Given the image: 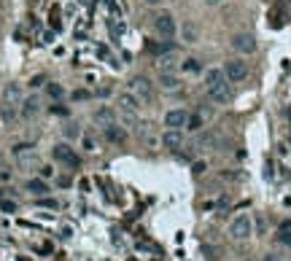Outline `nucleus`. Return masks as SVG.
Listing matches in <instances>:
<instances>
[{
    "label": "nucleus",
    "mask_w": 291,
    "mask_h": 261,
    "mask_svg": "<svg viewBox=\"0 0 291 261\" xmlns=\"http://www.w3.org/2000/svg\"><path fill=\"white\" fill-rule=\"evenodd\" d=\"M229 234H232V240H240V242H245L253 234V221H251V215H245V213H240L237 218H232V223H229Z\"/></svg>",
    "instance_id": "f257e3e1"
},
{
    "label": "nucleus",
    "mask_w": 291,
    "mask_h": 261,
    "mask_svg": "<svg viewBox=\"0 0 291 261\" xmlns=\"http://www.w3.org/2000/svg\"><path fill=\"white\" fill-rule=\"evenodd\" d=\"M52 157L59 161V164H67V167H78L81 164V159H78V154L73 151L67 143H57V146L52 148Z\"/></svg>",
    "instance_id": "f03ea898"
},
{
    "label": "nucleus",
    "mask_w": 291,
    "mask_h": 261,
    "mask_svg": "<svg viewBox=\"0 0 291 261\" xmlns=\"http://www.w3.org/2000/svg\"><path fill=\"white\" fill-rule=\"evenodd\" d=\"M129 89H132L135 97H138V103H154V86H151V81H148V78H143V76L132 78Z\"/></svg>",
    "instance_id": "7ed1b4c3"
},
{
    "label": "nucleus",
    "mask_w": 291,
    "mask_h": 261,
    "mask_svg": "<svg viewBox=\"0 0 291 261\" xmlns=\"http://www.w3.org/2000/svg\"><path fill=\"white\" fill-rule=\"evenodd\" d=\"M224 73H227L229 84H240V81L248 78V62H243V59H229L227 65H224Z\"/></svg>",
    "instance_id": "20e7f679"
},
{
    "label": "nucleus",
    "mask_w": 291,
    "mask_h": 261,
    "mask_svg": "<svg viewBox=\"0 0 291 261\" xmlns=\"http://www.w3.org/2000/svg\"><path fill=\"white\" fill-rule=\"evenodd\" d=\"M208 97L216 105H229L232 103V84H229V81H221V84L208 86Z\"/></svg>",
    "instance_id": "39448f33"
},
{
    "label": "nucleus",
    "mask_w": 291,
    "mask_h": 261,
    "mask_svg": "<svg viewBox=\"0 0 291 261\" xmlns=\"http://www.w3.org/2000/svg\"><path fill=\"white\" fill-rule=\"evenodd\" d=\"M154 27H157V33L162 35L165 41H170L173 35H175L178 24L173 19V14H157V19H154Z\"/></svg>",
    "instance_id": "423d86ee"
},
{
    "label": "nucleus",
    "mask_w": 291,
    "mask_h": 261,
    "mask_svg": "<svg viewBox=\"0 0 291 261\" xmlns=\"http://www.w3.org/2000/svg\"><path fill=\"white\" fill-rule=\"evenodd\" d=\"M232 49L237 54H253L256 52V38L251 33H237V35H232Z\"/></svg>",
    "instance_id": "0eeeda50"
},
{
    "label": "nucleus",
    "mask_w": 291,
    "mask_h": 261,
    "mask_svg": "<svg viewBox=\"0 0 291 261\" xmlns=\"http://www.w3.org/2000/svg\"><path fill=\"white\" fill-rule=\"evenodd\" d=\"M186 121H189V113H186V110H181V108L167 110V113H165V127L167 129H183V127H186Z\"/></svg>",
    "instance_id": "6e6552de"
},
{
    "label": "nucleus",
    "mask_w": 291,
    "mask_h": 261,
    "mask_svg": "<svg viewBox=\"0 0 291 261\" xmlns=\"http://www.w3.org/2000/svg\"><path fill=\"white\" fill-rule=\"evenodd\" d=\"M3 100L5 105H19L22 103V86L19 84H5V89H3Z\"/></svg>",
    "instance_id": "1a4fd4ad"
},
{
    "label": "nucleus",
    "mask_w": 291,
    "mask_h": 261,
    "mask_svg": "<svg viewBox=\"0 0 291 261\" xmlns=\"http://www.w3.org/2000/svg\"><path fill=\"white\" fill-rule=\"evenodd\" d=\"M162 143H165V148H170V151H178V148L183 146V135H181V129H167L165 138H162Z\"/></svg>",
    "instance_id": "9d476101"
},
{
    "label": "nucleus",
    "mask_w": 291,
    "mask_h": 261,
    "mask_svg": "<svg viewBox=\"0 0 291 261\" xmlns=\"http://www.w3.org/2000/svg\"><path fill=\"white\" fill-rule=\"evenodd\" d=\"M14 157L27 164V161L35 159V146L33 143H19V146H14Z\"/></svg>",
    "instance_id": "9b49d317"
},
{
    "label": "nucleus",
    "mask_w": 291,
    "mask_h": 261,
    "mask_svg": "<svg viewBox=\"0 0 291 261\" xmlns=\"http://www.w3.org/2000/svg\"><path fill=\"white\" fill-rule=\"evenodd\" d=\"M173 43L170 41H162V43H157V41H146V52L148 54H154V57H162V54H167V52H173Z\"/></svg>",
    "instance_id": "f8f14e48"
},
{
    "label": "nucleus",
    "mask_w": 291,
    "mask_h": 261,
    "mask_svg": "<svg viewBox=\"0 0 291 261\" xmlns=\"http://www.w3.org/2000/svg\"><path fill=\"white\" fill-rule=\"evenodd\" d=\"M38 110H41V100H38V97H27V100H22V116H24V119H33Z\"/></svg>",
    "instance_id": "ddd939ff"
},
{
    "label": "nucleus",
    "mask_w": 291,
    "mask_h": 261,
    "mask_svg": "<svg viewBox=\"0 0 291 261\" xmlns=\"http://www.w3.org/2000/svg\"><path fill=\"white\" fill-rule=\"evenodd\" d=\"M119 105H121V110H124V113H129V116H135V113H138V108H140V105H138V97H135V95H121V97H119Z\"/></svg>",
    "instance_id": "4468645a"
},
{
    "label": "nucleus",
    "mask_w": 291,
    "mask_h": 261,
    "mask_svg": "<svg viewBox=\"0 0 291 261\" xmlns=\"http://www.w3.org/2000/svg\"><path fill=\"white\" fill-rule=\"evenodd\" d=\"M105 140H111V143H121V140H124V127L108 124V127H105Z\"/></svg>",
    "instance_id": "2eb2a0df"
},
{
    "label": "nucleus",
    "mask_w": 291,
    "mask_h": 261,
    "mask_svg": "<svg viewBox=\"0 0 291 261\" xmlns=\"http://www.w3.org/2000/svg\"><path fill=\"white\" fill-rule=\"evenodd\" d=\"M27 191H30V194H35V197H43L49 191V186H46L43 178H33V181H27Z\"/></svg>",
    "instance_id": "dca6fc26"
},
{
    "label": "nucleus",
    "mask_w": 291,
    "mask_h": 261,
    "mask_svg": "<svg viewBox=\"0 0 291 261\" xmlns=\"http://www.w3.org/2000/svg\"><path fill=\"white\" fill-rule=\"evenodd\" d=\"M159 84H162V89H167V92H175L178 86H181V81L173 76V73H162V76H159Z\"/></svg>",
    "instance_id": "f3484780"
},
{
    "label": "nucleus",
    "mask_w": 291,
    "mask_h": 261,
    "mask_svg": "<svg viewBox=\"0 0 291 261\" xmlns=\"http://www.w3.org/2000/svg\"><path fill=\"white\" fill-rule=\"evenodd\" d=\"M181 35H183V41H186V43H194L197 38H200V30H197V24L186 22V24L181 27Z\"/></svg>",
    "instance_id": "a211bd4d"
},
{
    "label": "nucleus",
    "mask_w": 291,
    "mask_h": 261,
    "mask_svg": "<svg viewBox=\"0 0 291 261\" xmlns=\"http://www.w3.org/2000/svg\"><path fill=\"white\" fill-rule=\"evenodd\" d=\"M175 49H173V52H167V54H162V57H159V67H162V73H167V70H173V67H175Z\"/></svg>",
    "instance_id": "6ab92c4d"
},
{
    "label": "nucleus",
    "mask_w": 291,
    "mask_h": 261,
    "mask_svg": "<svg viewBox=\"0 0 291 261\" xmlns=\"http://www.w3.org/2000/svg\"><path fill=\"white\" fill-rule=\"evenodd\" d=\"M202 127H205V119H202V113H189V121H186V129H189V132H200Z\"/></svg>",
    "instance_id": "aec40b11"
},
{
    "label": "nucleus",
    "mask_w": 291,
    "mask_h": 261,
    "mask_svg": "<svg viewBox=\"0 0 291 261\" xmlns=\"http://www.w3.org/2000/svg\"><path fill=\"white\" fill-rule=\"evenodd\" d=\"M181 70L183 73H202V62L194 59V57H189V59L181 62Z\"/></svg>",
    "instance_id": "412c9836"
},
{
    "label": "nucleus",
    "mask_w": 291,
    "mask_h": 261,
    "mask_svg": "<svg viewBox=\"0 0 291 261\" xmlns=\"http://www.w3.org/2000/svg\"><path fill=\"white\" fill-rule=\"evenodd\" d=\"M275 240L281 242L283 248H291V226H278V234Z\"/></svg>",
    "instance_id": "4be33fe9"
},
{
    "label": "nucleus",
    "mask_w": 291,
    "mask_h": 261,
    "mask_svg": "<svg viewBox=\"0 0 291 261\" xmlns=\"http://www.w3.org/2000/svg\"><path fill=\"white\" fill-rule=\"evenodd\" d=\"M46 92H49V97H52V100H62V97H65V86L62 84H49Z\"/></svg>",
    "instance_id": "5701e85b"
},
{
    "label": "nucleus",
    "mask_w": 291,
    "mask_h": 261,
    "mask_svg": "<svg viewBox=\"0 0 291 261\" xmlns=\"http://www.w3.org/2000/svg\"><path fill=\"white\" fill-rule=\"evenodd\" d=\"M111 119H114V110L111 108H97L95 110V121H108L111 124Z\"/></svg>",
    "instance_id": "b1692460"
},
{
    "label": "nucleus",
    "mask_w": 291,
    "mask_h": 261,
    "mask_svg": "<svg viewBox=\"0 0 291 261\" xmlns=\"http://www.w3.org/2000/svg\"><path fill=\"white\" fill-rule=\"evenodd\" d=\"M70 97H73V103H86V100L92 97V92H86V89H76Z\"/></svg>",
    "instance_id": "393cba45"
},
{
    "label": "nucleus",
    "mask_w": 291,
    "mask_h": 261,
    "mask_svg": "<svg viewBox=\"0 0 291 261\" xmlns=\"http://www.w3.org/2000/svg\"><path fill=\"white\" fill-rule=\"evenodd\" d=\"M111 33H114V38H119V35L124 33V24H121L119 19H111Z\"/></svg>",
    "instance_id": "a878e982"
},
{
    "label": "nucleus",
    "mask_w": 291,
    "mask_h": 261,
    "mask_svg": "<svg viewBox=\"0 0 291 261\" xmlns=\"http://www.w3.org/2000/svg\"><path fill=\"white\" fill-rule=\"evenodd\" d=\"M0 210H3V213H14V210H16V202H11V200H0Z\"/></svg>",
    "instance_id": "bb28decb"
},
{
    "label": "nucleus",
    "mask_w": 291,
    "mask_h": 261,
    "mask_svg": "<svg viewBox=\"0 0 291 261\" xmlns=\"http://www.w3.org/2000/svg\"><path fill=\"white\" fill-rule=\"evenodd\" d=\"M205 170H208V164H205V161H194V164H191V172H194V175H202Z\"/></svg>",
    "instance_id": "cd10ccee"
},
{
    "label": "nucleus",
    "mask_w": 291,
    "mask_h": 261,
    "mask_svg": "<svg viewBox=\"0 0 291 261\" xmlns=\"http://www.w3.org/2000/svg\"><path fill=\"white\" fill-rule=\"evenodd\" d=\"M52 113H54V116H67L70 110H67L65 105H59V103H57V105H52Z\"/></svg>",
    "instance_id": "c85d7f7f"
},
{
    "label": "nucleus",
    "mask_w": 291,
    "mask_h": 261,
    "mask_svg": "<svg viewBox=\"0 0 291 261\" xmlns=\"http://www.w3.org/2000/svg\"><path fill=\"white\" fill-rule=\"evenodd\" d=\"M70 183H73V181H70V175H59V178H57V186H59V189H67Z\"/></svg>",
    "instance_id": "c756f323"
},
{
    "label": "nucleus",
    "mask_w": 291,
    "mask_h": 261,
    "mask_svg": "<svg viewBox=\"0 0 291 261\" xmlns=\"http://www.w3.org/2000/svg\"><path fill=\"white\" fill-rule=\"evenodd\" d=\"M52 175H54V167L43 164V167H41V178H43V181H46V178H52Z\"/></svg>",
    "instance_id": "7c9ffc66"
},
{
    "label": "nucleus",
    "mask_w": 291,
    "mask_h": 261,
    "mask_svg": "<svg viewBox=\"0 0 291 261\" xmlns=\"http://www.w3.org/2000/svg\"><path fill=\"white\" fill-rule=\"evenodd\" d=\"M84 148H86V151H95V143H92L89 135H84Z\"/></svg>",
    "instance_id": "2f4dec72"
},
{
    "label": "nucleus",
    "mask_w": 291,
    "mask_h": 261,
    "mask_svg": "<svg viewBox=\"0 0 291 261\" xmlns=\"http://www.w3.org/2000/svg\"><path fill=\"white\" fill-rule=\"evenodd\" d=\"M97 57H100V59H108V57H111V52H108L105 46H100V49H97Z\"/></svg>",
    "instance_id": "473e14b6"
},
{
    "label": "nucleus",
    "mask_w": 291,
    "mask_h": 261,
    "mask_svg": "<svg viewBox=\"0 0 291 261\" xmlns=\"http://www.w3.org/2000/svg\"><path fill=\"white\" fill-rule=\"evenodd\" d=\"M65 135H67V138H76V135H78V129H76V127H73V124H70V127L65 129Z\"/></svg>",
    "instance_id": "72a5a7b5"
},
{
    "label": "nucleus",
    "mask_w": 291,
    "mask_h": 261,
    "mask_svg": "<svg viewBox=\"0 0 291 261\" xmlns=\"http://www.w3.org/2000/svg\"><path fill=\"white\" fill-rule=\"evenodd\" d=\"M256 229H259V234H264V229H267V223H264V218H259V221H256Z\"/></svg>",
    "instance_id": "f704fd0d"
},
{
    "label": "nucleus",
    "mask_w": 291,
    "mask_h": 261,
    "mask_svg": "<svg viewBox=\"0 0 291 261\" xmlns=\"http://www.w3.org/2000/svg\"><path fill=\"white\" fill-rule=\"evenodd\" d=\"M43 84V76H35L33 81H30V86H41Z\"/></svg>",
    "instance_id": "c9c22d12"
},
{
    "label": "nucleus",
    "mask_w": 291,
    "mask_h": 261,
    "mask_svg": "<svg viewBox=\"0 0 291 261\" xmlns=\"http://www.w3.org/2000/svg\"><path fill=\"white\" fill-rule=\"evenodd\" d=\"M262 261H281V259H278L275 253H264V259H262Z\"/></svg>",
    "instance_id": "e433bc0d"
},
{
    "label": "nucleus",
    "mask_w": 291,
    "mask_h": 261,
    "mask_svg": "<svg viewBox=\"0 0 291 261\" xmlns=\"http://www.w3.org/2000/svg\"><path fill=\"white\" fill-rule=\"evenodd\" d=\"M97 95H100V97H108L111 89H108V86H103V89H97Z\"/></svg>",
    "instance_id": "4c0bfd02"
},
{
    "label": "nucleus",
    "mask_w": 291,
    "mask_h": 261,
    "mask_svg": "<svg viewBox=\"0 0 291 261\" xmlns=\"http://www.w3.org/2000/svg\"><path fill=\"white\" fill-rule=\"evenodd\" d=\"M146 3H148V5H159L162 0H146Z\"/></svg>",
    "instance_id": "58836bf2"
},
{
    "label": "nucleus",
    "mask_w": 291,
    "mask_h": 261,
    "mask_svg": "<svg viewBox=\"0 0 291 261\" xmlns=\"http://www.w3.org/2000/svg\"><path fill=\"white\" fill-rule=\"evenodd\" d=\"M205 3H208V5H219L221 0H205Z\"/></svg>",
    "instance_id": "ea45409f"
}]
</instances>
